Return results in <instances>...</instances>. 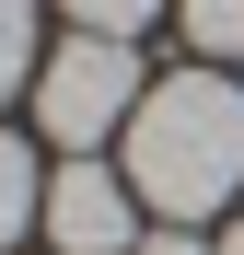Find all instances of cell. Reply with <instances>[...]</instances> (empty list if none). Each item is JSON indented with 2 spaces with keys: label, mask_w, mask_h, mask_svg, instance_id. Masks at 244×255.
<instances>
[{
  "label": "cell",
  "mask_w": 244,
  "mask_h": 255,
  "mask_svg": "<svg viewBox=\"0 0 244 255\" xmlns=\"http://www.w3.org/2000/svg\"><path fill=\"white\" fill-rule=\"evenodd\" d=\"M116 174L140 186L151 221H210V209H233L244 186V81L233 70H175L151 81L128 139H116Z\"/></svg>",
  "instance_id": "6da1fadb"
},
{
  "label": "cell",
  "mask_w": 244,
  "mask_h": 255,
  "mask_svg": "<svg viewBox=\"0 0 244 255\" xmlns=\"http://www.w3.org/2000/svg\"><path fill=\"white\" fill-rule=\"evenodd\" d=\"M140 47L128 35H58L47 58H35V128H47L58 151H105V139H128V116H140Z\"/></svg>",
  "instance_id": "7a4b0ae2"
},
{
  "label": "cell",
  "mask_w": 244,
  "mask_h": 255,
  "mask_svg": "<svg viewBox=\"0 0 244 255\" xmlns=\"http://www.w3.org/2000/svg\"><path fill=\"white\" fill-rule=\"evenodd\" d=\"M35 232H47V255H128L151 221H140V186L116 174V162L70 151L47 174V209H35Z\"/></svg>",
  "instance_id": "3957f363"
},
{
  "label": "cell",
  "mask_w": 244,
  "mask_h": 255,
  "mask_svg": "<svg viewBox=\"0 0 244 255\" xmlns=\"http://www.w3.org/2000/svg\"><path fill=\"white\" fill-rule=\"evenodd\" d=\"M175 35L198 47V70H244V0H175Z\"/></svg>",
  "instance_id": "277c9868"
},
{
  "label": "cell",
  "mask_w": 244,
  "mask_h": 255,
  "mask_svg": "<svg viewBox=\"0 0 244 255\" xmlns=\"http://www.w3.org/2000/svg\"><path fill=\"white\" fill-rule=\"evenodd\" d=\"M35 209H47L35 139H12V128H0V244H23V232H35Z\"/></svg>",
  "instance_id": "5b68a950"
},
{
  "label": "cell",
  "mask_w": 244,
  "mask_h": 255,
  "mask_svg": "<svg viewBox=\"0 0 244 255\" xmlns=\"http://www.w3.org/2000/svg\"><path fill=\"white\" fill-rule=\"evenodd\" d=\"M35 93V0H0V105Z\"/></svg>",
  "instance_id": "8992f818"
},
{
  "label": "cell",
  "mask_w": 244,
  "mask_h": 255,
  "mask_svg": "<svg viewBox=\"0 0 244 255\" xmlns=\"http://www.w3.org/2000/svg\"><path fill=\"white\" fill-rule=\"evenodd\" d=\"M58 12H70L81 35H140L151 12H175V0H58Z\"/></svg>",
  "instance_id": "52a82bcc"
},
{
  "label": "cell",
  "mask_w": 244,
  "mask_h": 255,
  "mask_svg": "<svg viewBox=\"0 0 244 255\" xmlns=\"http://www.w3.org/2000/svg\"><path fill=\"white\" fill-rule=\"evenodd\" d=\"M128 255H210V244H198V232H186V221H151V232H140V244H128Z\"/></svg>",
  "instance_id": "ba28073f"
},
{
  "label": "cell",
  "mask_w": 244,
  "mask_h": 255,
  "mask_svg": "<svg viewBox=\"0 0 244 255\" xmlns=\"http://www.w3.org/2000/svg\"><path fill=\"white\" fill-rule=\"evenodd\" d=\"M210 255H244V221H233V232H221V244H210Z\"/></svg>",
  "instance_id": "9c48e42d"
}]
</instances>
